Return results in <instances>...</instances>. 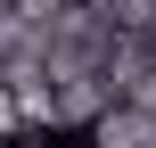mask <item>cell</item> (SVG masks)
<instances>
[{"mask_svg":"<svg viewBox=\"0 0 156 148\" xmlns=\"http://www.w3.org/2000/svg\"><path fill=\"white\" fill-rule=\"evenodd\" d=\"M33 148H90V124H41V132H25Z\"/></svg>","mask_w":156,"mask_h":148,"instance_id":"obj_1","label":"cell"}]
</instances>
